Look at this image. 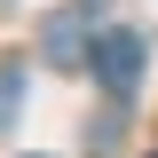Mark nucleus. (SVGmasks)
Returning a JSON list of instances; mask_svg holds the SVG:
<instances>
[{"label": "nucleus", "mask_w": 158, "mask_h": 158, "mask_svg": "<svg viewBox=\"0 0 158 158\" xmlns=\"http://www.w3.org/2000/svg\"><path fill=\"white\" fill-rule=\"evenodd\" d=\"M16 95H24V63H0V135L16 118Z\"/></svg>", "instance_id": "nucleus-3"}, {"label": "nucleus", "mask_w": 158, "mask_h": 158, "mask_svg": "<svg viewBox=\"0 0 158 158\" xmlns=\"http://www.w3.org/2000/svg\"><path fill=\"white\" fill-rule=\"evenodd\" d=\"M87 71H95L111 95H135V79H142V32H95Z\"/></svg>", "instance_id": "nucleus-1"}, {"label": "nucleus", "mask_w": 158, "mask_h": 158, "mask_svg": "<svg viewBox=\"0 0 158 158\" xmlns=\"http://www.w3.org/2000/svg\"><path fill=\"white\" fill-rule=\"evenodd\" d=\"M87 48H95V32H87V16H56L48 24V63H63V71H71V63H87Z\"/></svg>", "instance_id": "nucleus-2"}]
</instances>
